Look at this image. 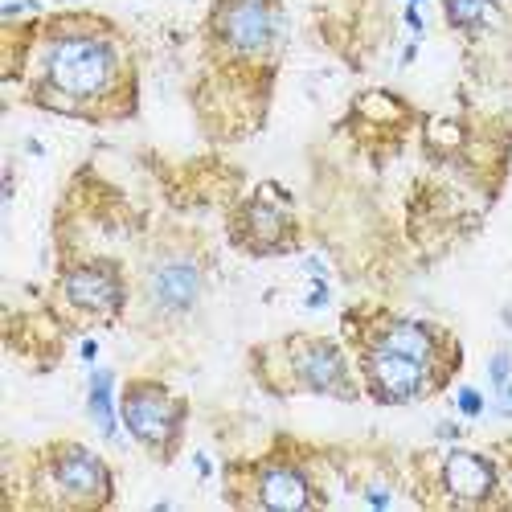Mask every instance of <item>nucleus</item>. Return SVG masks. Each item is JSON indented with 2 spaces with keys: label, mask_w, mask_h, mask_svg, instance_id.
I'll use <instances>...</instances> for the list:
<instances>
[{
  "label": "nucleus",
  "mask_w": 512,
  "mask_h": 512,
  "mask_svg": "<svg viewBox=\"0 0 512 512\" xmlns=\"http://www.w3.org/2000/svg\"><path fill=\"white\" fill-rule=\"evenodd\" d=\"M365 500H369V504H377V508H386V504H390V492H381V488H369V492H365Z\"/></svg>",
  "instance_id": "nucleus-19"
},
{
  "label": "nucleus",
  "mask_w": 512,
  "mask_h": 512,
  "mask_svg": "<svg viewBox=\"0 0 512 512\" xmlns=\"http://www.w3.org/2000/svg\"><path fill=\"white\" fill-rule=\"evenodd\" d=\"M496 394H500V398H496V410H500L504 418H512V381H508V386H500Z\"/></svg>",
  "instance_id": "nucleus-17"
},
{
  "label": "nucleus",
  "mask_w": 512,
  "mask_h": 512,
  "mask_svg": "<svg viewBox=\"0 0 512 512\" xmlns=\"http://www.w3.org/2000/svg\"><path fill=\"white\" fill-rule=\"evenodd\" d=\"M41 467H46V484L54 488V504L103 508L115 496L111 467L82 443H54Z\"/></svg>",
  "instance_id": "nucleus-3"
},
{
  "label": "nucleus",
  "mask_w": 512,
  "mask_h": 512,
  "mask_svg": "<svg viewBox=\"0 0 512 512\" xmlns=\"http://www.w3.org/2000/svg\"><path fill=\"white\" fill-rule=\"evenodd\" d=\"M443 9H447V21L455 29H480L492 17L496 0H443Z\"/></svg>",
  "instance_id": "nucleus-14"
},
{
  "label": "nucleus",
  "mask_w": 512,
  "mask_h": 512,
  "mask_svg": "<svg viewBox=\"0 0 512 512\" xmlns=\"http://www.w3.org/2000/svg\"><path fill=\"white\" fill-rule=\"evenodd\" d=\"M119 418L144 451H152L156 459H173L185 431V402L160 381H132L123 390Z\"/></svg>",
  "instance_id": "nucleus-2"
},
{
  "label": "nucleus",
  "mask_w": 512,
  "mask_h": 512,
  "mask_svg": "<svg viewBox=\"0 0 512 512\" xmlns=\"http://www.w3.org/2000/svg\"><path fill=\"white\" fill-rule=\"evenodd\" d=\"M234 238L250 254H283L295 242V218H291V201L283 189L263 185L242 209L234 222Z\"/></svg>",
  "instance_id": "nucleus-8"
},
{
  "label": "nucleus",
  "mask_w": 512,
  "mask_h": 512,
  "mask_svg": "<svg viewBox=\"0 0 512 512\" xmlns=\"http://www.w3.org/2000/svg\"><path fill=\"white\" fill-rule=\"evenodd\" d=\"M119 46L95 25H70L58 29L46 41L41 54V87L37 103H46L54 111H82L99 99H107L119 87Z\"/></svg>",
  "instance_id": "nucleus-1"
},
{
  "label": "nucleus",
  "mask_w": 512,
  "mask_h": 512,
  "mask_svg": "<svg viewBox=\"0 0 512 512\" xmlns=\"http://www.w3.org/2000/svg\"><path fill=\"white\" fill-rule=\"evenodd\" d=\"M111 390H115V373L111 369H95L91 373V390H87V406H91V418H95L103 439H115V431H119V414H115Z\"/></svg>",
  "instance_id": "nucleus-13"
},
{
  "label": "nucleus",
  "mask_w": 512,
  "mask_h": 512,
  "mask_svg": "<svg viewBox=\"0 0 512 512\" xmlns=\"http://www.w3.org/2000/svg\"><path fill=\"white\" fill-rule=\"evenodd\" d=\"M488 377H492V386H496V390L512 381V353H508V349H500V353L488 361Z\"/></svg>",
  "instance_id": "nucleus-15"
},
{
  "label": "nucleus",
  "mask_w": 512,
  "mask_h": 512,
  "mask_svg": "<svg viewBox=\"0 0 512 512\" xmlns=\"http://www.w3.org/2000/svg\"><path fill=\"white\" fill-rule=\"evenodd\" d=\"M459 414L463 418H480L484 414V398H480V390H459Z\"/></svg>",
  "instance_id": "nucleus-16"
},
{
  "label": "nucleus",
  "mask_w": 512,
  "mask_h": 512,
  "mask_svg": "<svg viewBox=\"0 0 512 512\" xmlns=\"http://www.w3.org/2000/svg\"><path fill=\"white\" fill-rule=\"evenodd\" d=\"M365 345L373 349H386V353H402V357H414L422 365H431L443 381L451 377V369L459 361H443V353H459L455 340L447 332H439L435 324H422V320H406V316H377V324L369 328Z\"/></svg>",
  "instance_id": "nucleus-7"
},
{
  "label": "nucleus",
  "mask_w": 512,
  "mask_h": 512,
  "mask_svg": "<svg viewBox=\"0 0 512 512\" xmlns=\"http://www.w3.org/2000/svg\"><path fill=\"white\" fill-rule=\"evenodd\" d=\"M435 435H439L443 443H455V439H459V426H455V422H439V426H435Z\"/></svg>",
  "instance_id": "nucleus-18"
},
{
  "label": "nucleus",
  "mask_w": 512,
  "mask_h": 512,
  "mask_svg": "<svg viewBox=\"0 0 512 512\" xmlns=\"http://www.w3.org/2000/svg\"><path fill=\"white\" fill-rule=\"evenodd\" d=\"M246 504H254V508H283V512L308 508V504H316L312 476L304 472L300 463H291V459H267V463H259L250 472Z\"/></svg>",
  "instance_id": "nucleus-11"
},
{
  "label": "nucleus",
  "mask_w": 512,
  "mask_h": 512,
  "mask_svg": "<svg viewBox=\"0 0 512 512\" xmlns=\"http://www.w3.org/2000/svg\"><path fill=\"white\" fill-rule=\"evenodd\" d=\"M62 295H66V304L78 308L82 316L115 320L127 304V283H123L115 263L95 259V263H78L62 275Z\"/></svg>",
  "instance_id": "nucleus-9"
},
{
  "label": "nucleus",
  "mask_w": 512,
  "mask_h": 512,
  "mask_svg": "<svg viewBox=\"0 0 512 512\" xmlns=\"http://www.w3.org/2000/svg\"><path fill=\"white\" fill-rule=\"evenodd\" d=\"M95 353H99V345H95V340H87V345H82V361H95Z\"/></svg>",
  "instance_id": "nucleus-21"
},
{
  "label": "nucleus",
  "mask_w": 512,
  "mask_h": 512,
  "mask_svg": "<svg viewBox=\"0 0 512 512\" xmlns=\"http://www.w3.org/2000/svg\"><path fill=\"white\" fill-rule=\"evenodd\" d=\"M410 5H418V0H410Z\"/></svg>",
  "instance_id": "nucleus-23"
},
{
  "label": "nucleus",
  "mask_w": 512,
  "mask_h": 512,
  "mask_svg": "<svg viewBox=\"0 0 512 512\" xmlns=\"http://www.w3.org/2000/svg\"><path fill=\"white\" fill-rule=\"evenodd\" d=\"M193 463H197V472H201V476H209V472H213V463H209V459H205V455H197V459H193Z\"/></svg>",
  "instance_id": "nucleus-22"
},
{
  "label": "nucleus",
  "mask_w": 512,
  "mask_h": 512,
  "mask_svg": "<svg viewBox=\"0 0 512 512\" xmlns=\"http://www.w3.org/2000/svg\"><path fill=\"white\" fill-rule=\"evenodd\" d=\"M283 357H287V373L295 381V390L345 398V402L357 398L345 349H340L336 340H324V336H291L287 345H283Z\"/></svg>",
  "instance_id": "nucleus-5"
},
{
  "label": "nucleus",
  "mask_w": 512,
  "mask_h": 512,
  "mask_svg": "<svg viewBox=\"0 0 512 512\" xmlns=\"http://www.w3.org/2000/svg\"><path fill=\"white\" fill-rule=\"evenodd\" d=\"M439 484H443L451 504H484V500H492V492L500 484V472H496L492 459L455 447V451L443 455Z\"/></svg>",
  "instance_id": "nucleus-12"
},
{
  "label": "nucleus",
  "mask_w": 512,
  "mask_h": 512,
  "mask_svg": "<svg viewBox=\"0 0 512 512\" xmlns=\"http://www.w3.org/2000/svg\"><path fill=\"white\" fill-rule=\"evenodd\" d=\"M279 5L275 0H222L213 13L218 41L238 58H271L279 46Z\"/></svg>",
  "instance_id": "nucleus-6"
},
{
  "label": "nucleus",
  "mask_w": 512,
  "mask_h": 512,
  "mask_svg": "<svg viewBox=\"0 0 512 512\" xmlns=\"http://www.w3.org/2000/svg\"><path fill=\"white\" fill-rule=\"evenodd\" d=\"M144 291H148V304L160 316H185L201 300L205 275H201L197 259H189V254H164V259L152 263Z\"/></svg>",
  "instance_id": "nucleus-10"
},
{
  "label": "nucleus",
  "mask_w": 512,
  "mask_h": 512,
  "mask_svg": "<svg viewBox=\"0 0 512 512\" xmlns=\"http://www.w3.org/2000/svg\"><path fill=\"white\" fill-rule=\"evenodd\" d=\"M406 25H410L414 33H422V17H418V5H410V9H406Z\"/></svg>",
  "instance_id": "nucleus-20"
},
{
  "label": "nucleus",
  "mask_w": 512,
  "mask_h": 512,
  "mask_svg": "<svg viewBox=\"0 0 512 512\" xmlns=\"http://www.w3.org/2000/svg\"><path fill=\"white\" fill-rule=\"evenodd\" d=\"M361 381H365V394L381 406H406L443 386V377L431 365L402 353L373 349V345H361Z\"/></svg>",
  "instance_id": "nucleus-4"
}]
</instances>
